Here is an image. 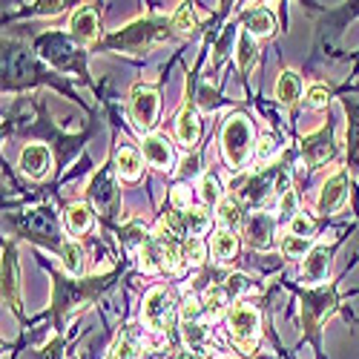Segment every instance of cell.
Wrapping results in <instances>:
<instances>
[{"label": "cell", "mask_w": 359, "mask_h": 359, "mask_svg": "<svg viewBox=\"0 0 359 359\" xmlns=\"http://www.w3.org/2000/svg\"><path fill=\"white\" fill-rule=\"evenodd\" d=\"M118 279V273H107V276H86V279H72V276H52V319L57 334L67 331V325L75 313H81L89 302L95 299Z\"/></svg>", "instance_id": "6da1fadb"}, {"label": "cell", "mask_w": 359, "mask_h": 359, "mask_svg": "<svg viewBox=\"0 0 359 359\" xmlns=\"http://www.w3.org/2000/svg\"><path fill=\"white\" fill-rule=\"evenodd\" d=\"M172 32H175V29H172V18L167 20V18L149 15V18H138V20H133L130 26L112 32L107 41H101V49H107V52L141 55V52H147V49H153L156 43L167 41Z\"/></svg>", "instance_id": "7a4b0ae2"}, {"label": "cell", "mask_w": 359, "mask_h": 359, "mask_svg": "<svg viewBox=\"0 0 359 359\" xmlns=\"http://www.w3.org/2000/svg\"><path fill=\"white\" fill-rule=\"evenodd\" d=\"M6 222L18 236L32 238V242L61 253L64 242H61V233H57V216L49 204L32 207V210H26V213H9Z\"/></svg>", "instance_id": "3957f363"}, {"label": "cell", "mask_w": 359, "mask_h": 359, "mask_svg": "<svg viewBox=\"0 0 359 359\" xmlns=\"http://www.w3.org/2000/svg\"><path fill=\"white\" fill-rule=\"evenodd\" d=\"M339 308V290L337 285H322V287H311L299 293V313H302V331L305 337L316 345V351H322L319 345V331L322 322Z\"/></svg>", "instance_id": "277c9868"}, {"label": "cell", "mask_w": 359, "mask_h": 359, "mask_svg": "<svg viewBox=\"0 0 359 359\" xmlns=\"http://www.w3.org/2000/svg\"><path fill=\"white\" fill-rule=\"evenodd\" d=\"M35 46L46 64H52L61 72H75L81 81H86V55L81 52V46L72 38H67L61 32H46L38 38Z\"/></svg>", "instance_id": "5b68a950"}, {"label": "cell", "mask_w": 359, "mask_h": 359, "mask_svg": "<svg viewBox=\"0 0 359 359\" xmlns=\"http://www.w3.org/2000/svg\"><path fill=\"white\" fill-rule=\"evenodd\" d=\"M253 149V124L245 112H233L222 127V156L230 170H242Z\"/></svg>", "instance_id": "8992f818"}, {"label": "cell", "mask_w": 359, "mask_h": 359, "mask_svg": "<svg viewBox=\"0 0 359 359\" xmlns=\"http://www.w3.org/2000/svg\"><path fill=\"white\" fill-rule=\"evenodd\" d=\"M41 81H49V78H43V72L32 61L29 49L15 41H4V89L15 93V89L32 86Z\"/></svg>", "instance_id": "52a82bcc"}, {"label": "cell", "mask_w": 359, "mask_h": 359, "mask_svg": "<svg viewBox=\"0 0 359 359\" xmlns=\"http://www.w3.org/2000/svg\"><path fill=\"white\" fill-rule=\"evenodd\" d=\"M227 331L233 342L242 348L245 353H253L259 337H262V313L250 302H236L227 311Z\"/></svg>", "instance_id": "ba28073f"}, {"label": "cell", "mask_w": 359, "mask_h": 359, "mask_svg": "<svg viewBox=\"0 0 359 359\" xmlns=\"http://www.w3.org/2000/svg\"><path fill=\"white\" fill-rule=\"evenodd\" d=\"M115 164H104L95 175L93 182H89V201H93V207L101 213L104 222H112L118 216V210H121V190H118V182H115Z\"/></svg>", "instance_id": "9c48e42d"}, {"label": "cell", "mask_w": 359, "mask_h": 359, "mask_svg": "<svg viewBox=\"0 0 359 359\" xmlns=\"http://www.w3.org/2000/svg\"><path fill=\"white\" fill-rule=\"evenodd\" d=\"M141 319L147 327L153 331H170L172 322H175V302H172V293L167 287H153L144 296V305H141Z\"/></svg>", "instance_id": "30bf717a"}, {"label": "cell", "mask_w": 359, "mask_h": 359, "mask_svg": "<svg viewBox=\"0 0 359 359\" xmlns=\"http://www.w3.org/2000/svg\"><path fill=\"white\" fill-rule=\"evenodd\" d=\"M158 89L149 86V83H138L133 86V95H130V115L138 130H156L158 124Z\"/></svg>", "instance_id": "8fae6325"}, {"label": "cell", "mask_w": 359, "mask_h": 359, "mask_svg": "<svg viewBox=\"0 0 359 359\" xmlns=\"http://www.w3.org/2000/svg\"><path fill=\"white\" fill-rule=\"evenodd\" d=\"M69 38L78 46H93L101 38V15L93 4H83L81 9L72 12L69 18Z\"/></svg>", "instance_id": "7c38bea8"}, {"label": "cell", "mask_w": 359, "mask_h": 359, "mask_svg": "<svg viewBox=\"0 0 359 359\" xmlns=\"http://www.w3.org/2000/svg\"><path fill=\"white\" fill-rule=\"evenodd\" d=\"M337 156V141H334V130L331 124L316 130L313 135H305L302 138V158L311 170H319L322 164H327Z\"/></svg>", "instance_id": "4fadbf2b"}, {"label": "cell", "mask_w": 359, "mask_h": 359, "mask_svg": "<svg viewBox=\"0 0 359 359\" xmlns=\"http://www.w3.org/2000/svg\"><path fill=\"white\" fill-rule=\"evenodd\" d=\"M201 316H204L201 302H198L193 293H187L184 302H182V316H178V327H182V337H184V342H187L190 348L204 345L207 337H210V334H207V327H204V322H201Z\"/></svg>", "instance_id": "5bb4252c"}, {"label": "cell", "mask_w": 359, "mask_h": 359, "mask_svg": "<svg viewBox=\"0 0 359 359\" xmlns=\"http://www.w3.org/2000/svg\"><path fill=\"white\" fill-rule=\"evenodd\" d=\"M0 276H4V302L23 316V302H20V273H18V250L15 245H4V262H0Z\"/></svg>", "instance_id": "9a60e30c"}, {"label": "cell", "mask_w": 359, "mask_h": 359, "mask_svg": "<svg viewBox=\"0 0 359 359\" xmlns=\"http://www.w3.org/2000/svg\"><path fill=\"white\" fill-rule=\"evenodd\" d=\"M170 227L182 238H198L213 227V216L207 213V207H190V210H175L167 216Z\"/></svg>", "instance_id": "2e32d148"}, {"label": "cell", "mask_w": 359, "mask_h": 359, "mask_svg": "<svg viewBox=\"0 0 359 359\" xmlns=\"http://www.w3.org/2000/svg\"><path fill=\"white\" fill-rule=\"evenodd\" d=\"M282 167H273V170H264L253 178H248L245 182V190H242V204L245 207H253V210H259V207L267 201V196H271V190L276 193V178H279Z\"/></svg>", "instance_id": "e0dca14e"}, {"label": "cell", "mask_w": 359, "mask_h": 359, "mask_svg": "<svg viewBox=\"0 0 359 359\" xmlns=\"http://www.w3.org/2000/svg\"><path fill=\"white\" fill-rule=\"evenodd\" d=\"M331 256H334V248H327V245H313L311 253L302 259V267H299L302 279H305L308 285L322 287V282L327 279V273H331Z\"/></svg>", "instance_id": "ac0fdd59"}, {"label": "cell", "mask_w": 359, "mask_h": 359, "mask_svg": "<svg viewBox=\"0 0 359 359\" xmlns=\"http://www.w3.org/2000/svg\"><path fill=\"white\" fill-rule=\"evenodd\" d=\"M141 156H144V161L149 164V167H156V170H172V161H175V156H172V144H170V138L167 135H161V133H149V135H144V141H141Z\"/></svg>", "instance_id": "d6986e66"}, {"label": "cell", "mask_w": 359, "mask_h": 359, "mask_svg": "<svg viewBox=\"0 0 359 359\" xmlns=\"http://www.w3.org/2000/svg\"><path fill=\"white\" fill-rule=\"evenodd\" d=\"M345 198H348V172L342 170V172H334L331 178H325L316 207H319L322 216H327V213H337L345 204Z\"/></svg>", "instance_id": "ffe728a7"}, {"label": "cell", "mask_w": 359, "mask_h": 359, "mask_svg": "<svg viewBox=\"0 0 359 359\" xmlns=\"http://www.w3.org/2000/svg\"><path fill=\"white\" fill-rule=\"evenodd\" d=\"M273 227H276V219L267 216V213H253L248 216L245 222V242L253 248V250H267L273 245Z\"/></svg>", "instance_id": "44dd1931"}, {"label": "cell", "mask_w": 359, "mask_h": 359, "mask_svg": "<svg viewBox=\"0 0 359 359\" xmlns=\"http://www.w3.org/2000/svg\"><path fill=\"white\" fill-rule=\"evenodd\" d=\"M52 167V153L46 144H29L20 153V172L29 178H43Z\"/></svg>", "instance_id": "7402d4cb"}, {"label": "cell", "mask_w": 359, "mask_h": 359, "mask_svg": "<svg viewBox=\"0 0 359 359\" xmlns=\"http://www.w3.org/2000/svg\"><path fill=\"white\" fill-rule=\"evenodd\" d=\"M238 23H242V29L250 32L253 38H271L276 32L273 15L267 9H262V6H248L242 15H238Z\"/></svg>", "instance_id": "603a6c76"}, {"label": "cell", "mask_w": 359, "mask_h": 359, "mask_svg": "<svg viewBox=\"0 0 359 359\" xmlns=\"http://www.w3.org/2000/svg\"><path fill=\"white\" fill-rule=\"evenodd\" d=\"M138 356H141V327L124 325L109 348V359H138Z\"/></svg>", "instance_id": "cb8c5ba5"}, {"label": "cell", "mask_w": 359, "mask_h": 359, "mask_svg": "<svg viewBox=\"0 0 359 359\" xmlns=\"http://www.w3.org/2000/svg\"><path fill=\"white\" fill-rule=\"evenodd\" d=\"M175 135L187 149L198 144L201 138V121H198V109L193 104H187L182 112H178V121H175Z\"/></svg>", "instance_id": "d4e9b609"}, {"label": "cell", "mask_w": 359, "mask_h": 359, "mask_svg": "<svg viewBox=\"0 0 359 359\" xmlns=\"http://www.w3.org/2000/svg\"><path fill=\"white\" fill-rule=\"evenodd\" d=\"M115 170L124 182H138L141 172H144V156L135 147H121L115 153Z\"/></svg>", "instance_id": "484cf974"}, {"label": "cell", "mask_w": 359, "mask_h": 359, "mask_svg": "<svg viewBox=\"0 0 359 359\" xmlns=\"http://www.w3.org/2000/svg\"><path fill=\"white\" fill-rule=\"evenodd\" d=\"M348 109V167L356 172L359 170V101L345 98Z\"/></svg>", "instance_id": "4316f807"}, {"label": "cell", "mask_w": 359, "mask_h": 359, "mask_svg": "<svg viewBox=\"0 0 359 359\" xmlns=\"http://www.w3.org/2000/svg\"><path fill=\"white\" fill-rule=\"evenodd\" d=\"M219 224L227 230V233H236L238 227H245V204H242V198H236V196H227V198H222V204H219Z\"/></svg>", "instance_id": "83f0119b"}, {"label": "cell", "mask_w": 359, "mask_h": 359, "mask_svg": "<svg viewBox=\"0 0 359 359\" xmlns=\"http://www.w3.org/2000/svg\"><path fill=\"white\" fill-rule=\"evenodd\" d=\"M64 224L72 236H83L89 230V224H93V210H89V204L83 201H69L64 207Z\"/></svg>", "instance_id": "f1b7e54d"}, {"label": "cell", "mask_w": 359, "mask_h": 359, "mask_svg": "<svg viewBox=\"0 0 359 359\" xmlns=\"http://www.w3.org/2000/svg\"><path fill=\"white\" fill-rule=\"evenodd\" d=\"M302 95V75L296 69H285L279 78H276V101L285 104V107H293Z\"/></svg>", "instance_id": "f546056e"}, {"label": "cell", "mask_w": 359, "mask_h": 359, "mask_svg": "<svg viewBox=\"0 0 359 359\" xmlns=\"http://www.w3.org/2000/svg\"><path fill=\"white\" fill-rule=\"evenodd\" d=\"M236 61H238V72L248 75L253 69V64L259 61V46L253 41L250 32H245V29H238V41H236Z\"/></svg>", "instance_id": "4dcf8cb0"}, {"label": "cell", "mask_w": 359, "mask_h": 359, "mask_svg": "<svg viewBox=\"0 0 359 359\" xmlns=\"http://www.w3.org/2000/svg\"><path fill=\"white\" fill-rule=\"evenodd\" d=\"M61 267H64V273L78 279L83 273V267H86V250L75 242V238H69V242H64L61 248Z\"/></svg>", "instance_id": "1f68e13d"}, {"label": "cell", "mask_w": 359, "mask_h": 359, "mask_svg": "<svg viewBox=\"0 0 359 359\" xmlns=\"http://www.w3.org/2000/svg\"><path fill=\"white\" fill-rule=\"evenodd\" d=\"M227 299H230V293H227L224 285H210V287L204 290V299H201V311H204V316H207V319H219V316L224 313Z\"/></svg>", "instance_id": "d6a6232c"}, {"label": "cell", "mask_w": 359, "mask_h": 359, "mask_svg": "<svg viewBox=\"0 0 359 359\" xmlns=\"http://www.w3.org/2000/svg\"><path fill=\"white\" fill-rule=\"evenodd\" d=\"M210 250H213V259L216 262H233L236 253H238V238L233 233H227V230H219L213 236V248Z\"/></svg>", "instance_id": "836d02e7"}, {"label": "cell", "mask_w": 359, "mask_h": 359, "mask_svg": "<svg viewBox=\"0 0 359 359\" xmlns=\"http://www.w3.org/2000/svg\"><path fill=\"white\" fill-rule=\"evenodd\" d=\"M311 248H313V238H302V236H293V233H287L282 238V253L287 259H305L311 253Z\"/></svg>", "instance_id": "e575fe53"}, {"label": "cell", "mask_w": 359, "mask_h": 359, "mask_svg": "<svg viewBox=\"0 0 359 359\" xmlns=\"http://www.w3.org/2000/svg\"><path fill=\"white\" fill-rule=\"evenodd\" d=\"M282 149V141H279V135L276 133H264V135H259V144H256V161L259 164H267L276 153Z\"/></svg>", "instance_id": "d590c367"}, {"label": "cell", "mask_w": 359, "mask_h": 359, "mask_svg": "<svg viewBox=\"0 0 359 359\" xmlns=\"http://www.w3.org/2000/svg\"><path fill=\"white\" fill-rule=\"evenodd\" d=\"M172 29L178 35H193L196 32V12H193V6L182 4L172 12Z\"/></svg>", "instance_id": "8d00e7d4"}, {"label": "cell", "mask_w": 359, "mask_h": 359, "mask_svg": "<svg viewBox=\"0 0 359 359\" xmlns=\"http://www.w3.org/2000/svg\"><path fill=\"white\" fill-rule=\"evenodd\" d=\"M222 184H219V178L213 175V172H207L204 178H201V201H204V207H210V204H222Z\"/></svg>", "instance_id": "74e56055"}, {"label": "cell", "mask_w": 359, "mask_h": 359, "mask_svg": "<svg viewBox=\"0 0 359 359\" xmlns=\"http://www.w3.org/2000/svg\"><path fill=\"white\" fill-rule=\"evenodd\" d=\"M305 101H308L311 109H325L327 101H331V89H327L325 83H313L308 93H305Z\"/></svg>", "instance_id": "f35d334b"}, {"label": "cell", "mask_w": 359, "mask_h": 359, "mask_svg": "<svg viewBox=\"0 0 359 359\" xmlns=\"http://www.w3.org/2000/svg\"><path fill=\"white\" fill-rule=\"evenodd\" d=\"M224 287H227L230 296H245V293L253 290V282H250L245 273H230L227 282H224Z\"/></svg>", "instance_id": "ab89813d"}, {"label": "cell", "mask_w": 359, "mask_h": 359, "mask_svg": "<svg viewBox=\"0 0 359 359\" xmlns=\"http://www.w3.org/2000/svg\"><path fill=\"white\" fill-rule=\"evenodd\" d=\"M204 262V242L201 238H184V264H201Z\"/></svg>", "instance_id": "60d3db41"}, {"label": "cell", "mask_w": 359, "mask_h": 359, "mask_svg": "<svg viewBox=\"0 0 359 359\" xmlns=\"http://www.w3.org/2000/svg\"><path fill=\"white\" fill-rule=\"evenodd\" d=\"M64 348H67V342H64L61 334H57L55 339H49V342L38 351V359H64Z\"/></svg>", "instance_id": "b9f144b4"}, {"label": "cell", "mask_w": 359, "mask_h": 359, "mask_svg": "<svg viewBox=\"0 0 359 359\" xmlns=\"http://www.w3.org/2000/svg\"><path fill=\"white\" fill-rule=\"evenodd\" d=\"M299 213H296V193L290 190V193H285L282 198H279V222H293Z\"/></svg>", "instance_id": "7bdbcfd3"}, {"label": "cell", "mask_w": 359, "mask_h": 359, "mask_svg": "<svg viewBox=\"0 0 359 359\" xmlns=\"http://www.w3.org/2000/svg\"><path fill=\"white\" fill-rule=\"evenodd\" d=\"M313 219H308L305 213H299L293 222H290V233L293 236H302V238H313Z\"/></svg>", "instance_id": "ee69618b"}, {"label": "cell", "mask_w": 359, "mask_h": 359, "mask_svg": "<svg viewBox=\"0 0 359 359\" xmlns=\"http://www.w3.org/2000/svg\"><path fill=\"white\" fill-rule=\"evenodd\" d=\"M198 175V153H187L178 164V178H196Z\"/></svg>", "instance_id": "f6af8a7d"}, {"label": "cell", "mask_w": 359, "mask_h": 359, "mask_svg": "<svg viewBox=\"0 0 359 359\" xmlns=\"http://www.w3.org/2000/svg\"><path fill=\"white\" fill-rule=\"evenodd\" d=\"M67 6L69 4H49V0H43V4H35L29 12H32V15H61Z\"/></svg>", "instance_id": "bcb514c9"}, {"label": "cell", "mask_w": 359, "mask_h": 359, "mask_svg": "<svg viewBox=\"0 0 359 359\" xmlns=\"http://www.w3.org/2000/svg\"><path fill=\"white\" fill-rule=\"evenodd\" d=\"M172 359H201V356H198V351H193V348H184V351H178Z\"/></svg>", "instance_id": "7dc6e473"}]
</instances>
